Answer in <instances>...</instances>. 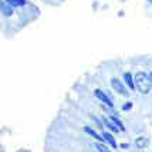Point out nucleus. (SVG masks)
<instances>
[{
  "instance_id": "nucleus-6",
  "label": "nucleus",
  "mask_w": 152,
  "mask_h": 152,
  "mask_svg": "<svg viewBox=\"0 0 152 152\" xmlns=\"http://www.w3.org/2000/svg\"><path fill=\"white\" fill-rule=\"evenodd\" d=\"M146 145H148V139L144 138V137H139V138L135 139V146L139 149H144Z\"/></svg>"
},
{
  "instance_id": "nucleus-13",
  "label": "nucleus",
  "mask_w": 152,
  "mask_h": 152,
  "mask_svg": "<svg viewBox=\"0 0 152 152\" xmlns=\"http://www.w3.org/2000/svg\"><path fill=\"white\" fill-rule=\"evenodd\" d=\"M131 107H132V104H131V102H126V104H124V105H122V110H124V111H129V110H131Z\"/></svg>"
},
{
  "instance_id": "nucleus-7",
  "label": "nucleus",
  "mask_w": 152,
  "mask_h": 152,
  "mask_svg": "<svg viewBox=\"0 0 152 152\" xmlns=\"http://www.w3.org/2000/svg\"><path fill=\"white\" fill-rule=\"evenodd\" d=\"M102 138L105 139L107 142L110 144V145H113V148H117V142H115V138H114L113 135L110 132H104L102 134Z\"/></svg>"
},
{
  "instance_id": "nucleus-15",
  "label": "nucleus",
  "mask_w": 152,
  "mask_h": 152,
  "mask_svg": "<svg viewBox=\"0 0 152 152\" xmlns=\"http://www.w3.org/2000/svg\"><path fill=\"white\" fill-rule=\"evenodd\" d=\"M149 1H152V0H149Z\"/></svg>"
},
{
  "instance_id": "nucleus-11",
  "label": "nucleus",
  "mask_w": 152,
  "mask_h": 152,
  "mask_svg": "<svg viewBox=\"0 0 152 152\" xmlns=\"http://www.w3.org/2000/svg\"><path fill=\"white\" fill-rule=\"evenodd\" d=\"M4 1H7L10 6L13 7H21L26 4V0H4Z\"/></svg>"
},
{
  "instance_id": "nucleus-4",
  "label": "nucleus",
  "mask_w": 152,
  "mask_h": 152,
  "mask_svg": "<svg viewBox=\"0 0 152 152\" xmlns=\"http://www.w3.org/2000/svg\"><path fill=\"white\" fill-rule=\"evenodd\" d=\"M0 9H1V13L4 14V16H12V14H13V9H12V6H10L7 1H4V0H1Z\"/></svg>"
},
{
  "instance_id": "nucleus-5",
  "label": "nucleus",
  "mask_w": 152,
  "mask_h": 152,
  "mask_svg": "<svg viewBox=\"0 0 152 152\" xmlns=\"http://www.w3.org/2000/svg\"><path fill=\"white\" fill-rule=\"evenodd\" d=\"M84 131H86L87 134H88V135H91V137H93V138H95L97 139V141H99V142H101V144H102V137H101V135H99V134H97L95 132V131H94L93 128H90V126H84Z\"/></svg>"
},
{
  "instance_id": "nucleus-12",
  "label": "nucleus",
  "mask_w": 152,
  "mask_h": 152,
  "mask_svg": "<svg viewBox=\"0 0 152 152\" xmlns=\"http://www.w3.org/2000/svg\"><path fill=\"white\" fill-rule=\"evenodd\" d=\"M95 148H97V151L98 152H111L105 145H104V144H101V142H97V144H95Z\"/></svg>"
},
{
  "instance_id": "nucleus-8",
  "label": "nucleus",
  "mask_w": 152,
  "mask_h": 152,
  "mask_svg": "<svg viewBox=\"0 0 152 152\" xmlns=\"http://www.w3.org/2000/svg\"><path fill=\"white\" fill-rule=\"evenodd\" d=\"M102 121H104V124H105V125L108 126V128H110V129H111L113 132H119V128H118L117 125H115V124H114V122L111 121V119H108V118H102Z\"/></svg>"
},
{
  "instance_id": "nucleus-3",
  "label": "nucleus",
  "mask_w": 152,
  "mask_h": 152,
  "mask_svg": "<svg viewBox=\"0 0 152 152\" xmlns=\"http://www.w3.org/2000/svg\"><path fill=\"white\" fill-rule=\"evenodd\" d=\"M94 94H95V97H97L98 99H101V101H102V102H104L105 105H108L110 108H114L113 99L110 98V97H108V95H107L104 91H101V90H98V88H97V90L94 91Z\"/></svg>"
},
{
  "instance_id": "nucleus-2",
  "label": "nucleus",
  "mask_w": 152,
  "mask_h": 152,
  "mask_svg": "<svg viewBox=\"0 0 152 152\" xmlns=\"http://www.w3.org/2000/svg\"><path fill=\"white\" fill-rule=\"evenodd\" d=\"M111 86H113V88L117 91L118 94H121V95H125V97H128V90H126L125 87H124V84L119 81L118 78H113L111 80Z\"/></svg>"
},
{
  "instance_id": "nucleus-9",
  "label": "nucleus",
  "mask_w": 152,
  "mask_h": 152,
  "mask_svg": "<svg viewBox=\"0 0 152 152\" xmlns=\"http://www.w3.org/2000/svg\"><path fill=\"white\" fill-rule=\"evenodd\" d=\"M124 80H125L126 86L129 87L131 90H134V88H135V83H134V80H132V75H131V73H125V74H124Z\"/></svg>"
},
{
  "instance_id": "nucleus-14",
  "label": "nucleus",
  "mask_w": 152,
  "mask_h": 152,
  "mask_svg": "<svg viewBox=\"0 0 152 152\" xmlns=\"http://www.w3.org/2000/svg\"><path fill=\"white\" fill-rule=\"evenodd\" d=\"M149 81H151V88H152V71L149 73Z\"/></svg>"
},
{
  "instance_id": "nucleus-1",
  "label": "nucleus",
  "mask_w": 152,
  "mask_h": 152,
  "mask_svg": "<svg viewBox=\"0 0 152 152\" xmlns=\"http://www.w3.org/2000/svg\"><path fill=\"white\" fill-rule=\"evenodd\" d=\"M135 87L138 88V91L141 94H148L151 90V81H149V75H146V73L139 71L135 74Z\"/></svg>"
},
{
  "instance_id": "nucleus-10",
  "label": "nucleus",
  "mask_w": 152,
  "mask_h": 152,
  "mask_svg": "<svg viewBox=\"0 0 152 152\" xmlns=\"http://www.w3.org/2000/svg\"><path fill=\"white\" fill-rule=\"evenodd\" d=\"M110 119L113 121V122L115 124V125L118 126V128H119V131H125V126H124V124H122V122L119 121L118 117H115V115H111V117H110Z\"/></svg>"
}]
</instances>
